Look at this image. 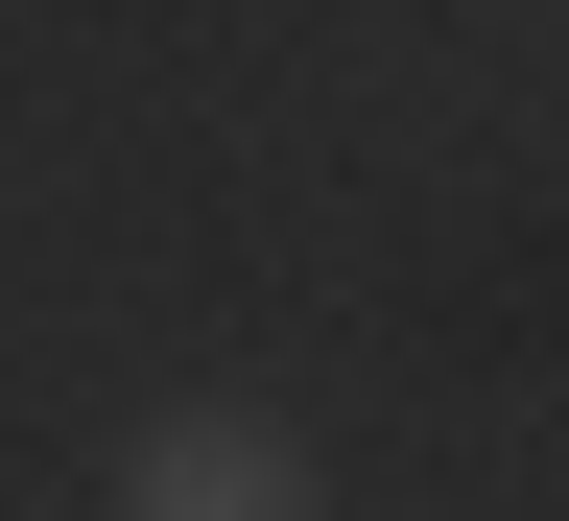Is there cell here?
Returning a JSON list of instances; mask_svg holds the SVG:
<instances>
[{
	"instance_id": "6da1fadb",
	"label": "cell",
	"mask_w": 569,
	"mask_h": 521,
	"mask_svg": "<svg viewBox=\"0 0 569 521\" xmlns=\"http://www.w3.org/2000/svg\"><path fill=\"white\" fill-rule=\"evenodd\" d=\"M119 521H332V451L284 403H142L119 427Z\"/></svg>"
}]
</instances>
